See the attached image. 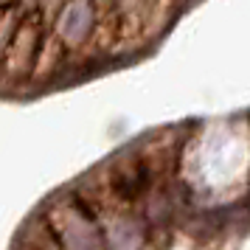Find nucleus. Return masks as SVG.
I'll list each match as a JSON object with an SVG mask.
<instances>
[{
  "instance_id": "nucleus-1",
  "label": "nucleus",
  "mask_w": 250,
  "mask_h": 250,
  "mask_svg": "<svg viewBox=\"0 0 250 250\" xmlns=\"http://www.w3.org/2000/svg\"><path fill=\"white\" fill-rule=\"evenodd\" d=\"M51 228L62 242V250H104L102 230L90 222V216L84 214L79 203H68L51 211Z\"/></svg>"
},
{
  "instance_id": "nucleus-2",
  "label": "nucleus",
  "mask_w": 250,
  "mask_h": 250,
  "mask_svg": "<svg viewBox=\"0 0 250 250\" xmlns=\"http://www.w3.org/2000/svg\"><path fill=\"white\" fill-rule=\"evenodd\" d=\"M93 28V6L90 3H70L57 17V31L62 42L68 45H82Z\"/></svg>"
},
{
  "instance_id": "nucleus-3",
  "label": "nucleus",
  "mask_w": 250,
  "mask_h": 250,
  "mask_svg": "<svg viewBox=\"0 0 250 250\" xmlns=\"http://www.w3.org/2000/svg\"><path fill=\"white\" fill-rule=\"evenodd\" d=\"M107 236H110V248L113 250H138L141 242H144V228L132 216H118V219L110 222Z\"/></svg>"
}]
</instances>
